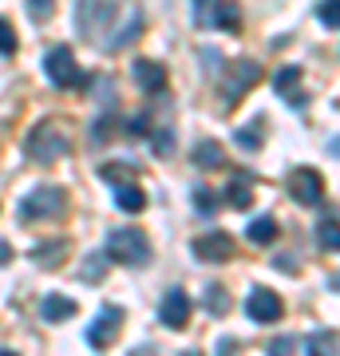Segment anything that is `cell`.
<instances>
[{
	"label": "cell",
	"instance_id": "cell-1",
	"mask_svg": "<svg viewBox=\"0 0 340 356\" xmlns=\"http://www.w3.org/2000/svg\"><path fill=\"white\" fill-rule=\"evenodd\" d=\"M103 254H107V261H119V266H147L151 261V245H147V238L139 229H111Z\"/></svg>",
	"mask_w": 340,
	"mask_h": 356
},
{
	"label": "cell",
	"instance_id": "cell-2",
	"mask_svg": "<svg viewBox=\"0 0 340 356\" xmlns=\"http://www.w3.org/2000/svg\"><path fill=\"white\" fill-rule=\"evenodd\" d=\"M67 214V194L60 191V186H36V191L28 194L24 202H20V218L24 222H60V218Z\"/></svg>",
	"mask_w": 340,
	"mask_h": 356
},
{
	"label": "cell",
	"instance_id": "cell-3",
	"mask_svg": "<svg viewBox=\"0 0 340 356\" xmlns=\"http://www.w3.org/2000/svg\"><path fill=\"white\" fill-rule=\"evenodd\" d=\"M44 76L56 83V88L72 91V88H88V76L76 67V56H72V48H63V44H56V48L44 51Z\"/></svg>",
	"mask_w": 340,
	"mask_h": 356
},
{
	"label": "cell",
	"instance_id": "cell-4",
	"mask_svg": "<svg viewBox=\"0 0 340 356\" xmlns=\"http://www.w3.org/2000/svg\"><path fill=\"white\" fill-rule=\"evenodd\" d=\"M67 135H63L56 123H40L32 135H28V159L32 163H44V166H51V163H60L63 154H67Z\"/></svg>",
	"mask_w": 340,
	"mask_h": 356
},
{
	"label": "cell",
	"instance_id": "cell-5",
	"mask_svg": "<svg viewBox=\"0 0 340 356\" xmlns=\"http://www.w3.org/2000/svg\"><path fill=\"white\" fill-rule=\"evenodd\" d=\"M194 24L198 28H222V32H238L241 13L234 0H194Z\"/></svg>",
	"mask_w": 340,
	"mask_h": 356
},
{
	"label": "cell",
	"instance_id": "cell-6",
	"mask_svg": "<svg viewBox=\"0 0 340 356\" xmlns=\"http://www.w3.org/2000/svg\"><path fill=\"white\" fill-rule=\"evenodd\" d=\"M289 191L301 206H321L325 202V178H321V170H313V166H301V170H293Z\"/></svg>",
	"mask_w": 340,
	"mask_h": 356
},
{
	"label": "cell",
	"instance_id": "cell-7",
	"mask_svg": "<svg viewBox=\"0 0 340 356\" xmlns=\"http://www.w3.org/2000/svg\"><path fill=\"white\" fill-rule=\"evenodd\" d=\"M245 313H250V321H257V325H277V321L285 317V305H281V297L273 289H253L250 301H245Z\"/></svg>",
	"mask_w": 340,
	"mask_h": 356
},
{
	"label": "cell",
	"instance_id": "cell-8",
	"mask_svg": "<svg viewBox=\"0 0 340 356\" xmlns=\"http://www.w3.org/2000/svg\"><path fill=\"white\" fill-rule=\"evenodd\" d=\"M194 257L222 266V261H229V257H234V238H229V234H222V229H214V234H202L198 242H194Z\"/></svg>",
	"mask_w": 340,
	"mask_h": 356
},
{
	"label": "cell",
	"instance_id": "cell-9",
	"mask_svg": "<svg viewBox=\"0 0 340 356\" xmlns=\"http://www.w3.org/2000/svg\"><path fill=\"white\" fill-rule=\"evenodd\" d=\"M119 325H123V309H103L99 321L95 325H88V344L91 348H107V344L119 337Z\"/></svg>",
	"mask_w": 340,
	"mask_h": 356
},
{
	"label": "cell",
	"instance_id": "cell-10",
	"mask_svg": "<svg viewBox=\"0 0 340 356\" xmlns=\"http://www.w3.org/2000/svg\"><path fill=\"white\" fill-rule=\"evenodd\" d=\"M273 91H277L289 107H305V103H309V95H305V88H301V67H293V64H285L277 76H273Z\"/></svg>",
	"mask_w": 340,
	"mask_h": 356
},
{
	"label": "cell",
	"instance_id": "cell-11",
	"mask_svg": "<svg viewBox=\"0 0 340 356\" xmlns=\"http://www.w3.org/2000/svg\"><path fill=\"white\" fill-rule=\"evenodd\" d=\"M159 321L166 329H186L190 325V297L182 289H170L163 297V309H159Z\"/></svg>",
	"mask_w": 340,
	"mask_h": 356
},
{
	"label": "cell",
	"instance_id": "cell-12",
	"mask_svg": "<svg viewBox=\"0 0 340 356\" xmlns=\"http://www.w3.org/2000/svg\"><path fill=\"white\" fill-rule=\"evenodd\" d=\"M131 76H135V83H139L147 95H159V91L166 88V67L159 64V60H135V64H131Z\"/></svg>",
	"mask_w": 340,
	"mask_h": 356
},
{
	"label": "cell",
	"instance_id": "cell-13",
	"mask_svg": "<svg viewBox=\"0 0 340 356\" xmlns=\"http://www.w3.org/2000/svg\"><path fill=\"white\" fill-rule=\"evenodd\" d=\"M234 72H238V76H234V83L226 88V103H238L241 95H245L257 79H261V64H253V60H238V64H234Z\"/></svg>",
	"mask_w": 340,
	"mask_h": 356
},
{
	"label": "cell",
	"instance_id": "cell-14",
	"mask_svg": "<svg viewBox=\"0 0 340 356\" xmlns=\"http://www.w3.org/2000/svg\"><path fill=\"white\" fill-rule=\"evenodd\" d=\"M76 301L72 297H63V293H48L44 301H40V317L48 321V325H63V321L76 317Z\"/></svg>",
	"mask_w": 340,
	"mask_h": 356
},
{
	"label": "cell",
	"instance_id": "cell-15",
	"mask_svg": "<svg viewBox=\"0 0 340 356\" xmlns=\"http://www.w3.org/2000/svg\"><path fill=\"white\" fill-rule=\"evenodd\" d=\"M99 178H103V182H111L115 191H119V186H135L139 166H131V163H103L99 166Z\"/></svg>",
	"mask_w": 340,
	"mask_h": 356
},
{
	"label": "cell",
	"instance_id": "cell-16",
	"mask_svg": "<svg viewBox=\"0 0 340 356\" xmlns=\"http://www.w3.org/2000/svg\"><path fill=\"white\" fill-rule=\"evenodd\" d=\"M226 202L234 206V210H250L253 206V186L245 175H234V182L226 186Z\"/></svg>",
	"mask_w": 340,
	"mask_h": 356
},
{
	"label": "cell",
	"instance_id": "cell-17",
	"mask_svg": "<svg viewBox=\"0 0 340 356\" xmlns=\"http://www.w3.org/2000/svg\"><path fill=\"white\" fill-rule=\"evenodd\" d=\"M115 206H119L123 214H139L143 206H147V194L139 191V182H135V186H119V191H115Z\"/></svg>",
	"mask_w": 340,
	"mask_h": 356
},
{
	"label": "cell",
	"instance_id": "cell-18",
	"mask_svg": "<svg viewBox=\"0 0 340 356\" xmlns=\"http://www.w3.org/2000/svg\"><path fill=\"white\" fill-rule=\"evenodd\" d=\"M265 139V119H253L250 127H238L234 131V143H238L241 151H257Z\"/></svg>",
	"mask_w": 340,
	"mask_h": 356
},
{
	"label": "cell",
	"instance_id": "cell-19",
	"mask_svg": "<svg viewBox=\"0 0 340 356\" xmlns=\"http://www.w3.org/2000/svg\"><path fill=\"white\" fill-rule=\"evenodd\" d=\"M222 163H226V154H222L218 143H198V151H194V166H202V170H218Z\"/></svg>",
	"mask_w": 340,
	"mask_h": 356
},
{
	"label": "cell",
	"instance_id": "cell-20",
	"mask_svg": "<svg viewBox=\"0 0 340 356\" xmlns=\"http://www.w3.org/2000/svg\"><path fill=\"white\" fill-rule=\"evenodd\" d=\"M245 238L257 242V245H269L273 238H277V222H273V218H253L250 229H245Z\"/></svg>",
	"mask_w": 340,
	"mask_h": 356
},
{
	"label": "cell",
	"instance_id": "cell-21",
	"mask_svg": "<svg viewBox=\"0 0 340 356\" xmlns=\"http://www.w3.org/2000/svg\"><path fill=\"white\" fill-rule=\"evenodd\" d=\"M63 254H67V242L60 238V242H51V245H40V250H36L32 257H36V266H44V269H56V266L63 261Z\"/></svg>",
	"mask_w": 340,
	"mask_h": 356
},
{
	"label": "cell",
	"instance_id": "cell-22",
	"mask_svg": "<svg viewBox=\"0 0 340 356\" xmlns=\"http://www.w3.org/2000/svg\"><path fill=\"white\" fill-rule=\"evenodd\" d=\"M316 242H321V250H332V254H340V222L325 218V222L316 226Z\"/></svg>",
	"mask_w": 340,
	"mask_h": 356
},
{
	"label": "cell",
	"instance_id": "cell-23",
	"mask_svg": "<svg viewBox=\"0 0 340 356\" xmlns=\"http://www.w3.org/2000/svg\"><path fill=\"white\" fill-rule=\"evenodd\" d=\"M305 353L309 356H332L337 353V344H332L328 332H313V337H305Z\"/></svg>",
	"mask_w": 340,
	"mask_h": 356
},
{
	"label": "cell",
	"instance_id": "cell-24",
	"mask_svg": "<svg viewBox=\"0 0 340 356\" xmlns=\"http://www.w3.org/2000/svg\"><path fill=\"white\" fill-rule=\"evenodd\" d=\"M206 309H210L214 317H222V313L229 309V297H226V289H222V285H210V289H206Z\"/></svg>",
	"mask_w": 340,
	"mask_h": 356
},
{
	"label": "cell",
	"instance_id": "cell-25",
	"mask_svg": "<svg viewBox=\"0 0 340 356\" xmlns=\"http://www.w3.org/2000/svg\"><path fill=\"white\" fill-rule=\"evenodd\" d=\"M316 16H321V24L325 28H340V0H321Z\"/></svg>",
	"mask_w": 340,
	"mask_h": 356
},
{
	"label": "cell",
	"instance_id": "cell-26",
	"mask_svg": "<svg viewBox=\"0 0 340 356\" xmlns=\"http://www.w3.org/2000/svg\"><path fill=\"white\" fill-rule=\"evenodd\" d=\"M151 143H154V154H159V159L175 154V131H154Z\"/></svg>",
	"mask_w": 340,
	"mask_h": 356
},
{
	"label": "cell",
	"instance_id": "cell-27",
	"mask_svg": "<svg viewBox=\"0 0 340 356\" xmlns=\"http://www.w3.org/2000/svg\"><path fill=\"white\" fill-rule=\"evenodd\" d=\"M194 206H198V214H218V198H214V191L198 186V191H194Z\"/></svg>",
	"mask_w": 340,
	"mask_h": 356
},
{
	"label": "cell",
	"instance_id": "cell-28",
	"mask_svg": "<svg viewBox=\"0 0 340 356\" xmlns=\"http://www.w3.org/2000/svg\"><path fill=\"white\" fill-rule=\"evenodd\" d=\"M103 266H107V254L88 257V261H83V281H88V285H95V281L103 277Z\"/></svg>",
	"mask_w": 340,
	"mask_h": 356
},
{
	"label": "cell",
	"instance_id": "cell-29",
	"mask_svg": "<svg viewBox=\"0 0 340 356\" xmlns=\"http://www.w3.org/2000/svg\"><path fill=\"white\" fill-rule=\"evenodd\" d=\"M56 13V0H28V16L32 20H48Z\"/></svg>",
	"mask_w": 340,
	"mask_h": 356
},
{
	"label": "cell",
	"instance_id": "cell-30",
	"mask_svg": "<svg viewBox=\"0 0 340 356\" xmlns=\"http://www.w3.org/2000/svg\"><path fill=\"white\" fill-rule=\"evenodd\" d=\"M16 51V32L8 20H0V56H13Z\"/></svg>",
	"mask_w": 340,
	"mask_h": 356
},
{
	"label": "cell",
	"instance_id": "cell-31",
	"mask_svg": "<svg viewBox=\"0 0 340 356\" xmlns=\"http://www.w3.org/2000/svg\"><path fill=\"white\" fill-rule=\"evenodd\" d=\"M297 353V337H277L269 344V356H293Z\"/></svg>",
	"mask_w": 340,
	"mask_h": 356
},
{
	"label": "cell",
	"instance_id": "cell-32",
	"mask_svg": "<svg viewBox=\"0 0 340 356\" xmlns=\"http://www.w3.org/2000/svg\"><path fill=\"white\" fill-rule=\"evenodd\" d=\"M123 127H127V135H151V119L147 115H131Z\"/></svg>",
	"mask_w": 340,
	"mask_h": 356
},
{
	"label": "cell",
	"instance_id": "cell-33",
	"mask_svg": "<svg viewBox=\"0 0 340 356\" xmlns=\"http://www.w3.org/2000/svg\"><path fill=\"white\" fill-rule=\"evenodd\" d=\"M218 356H234V344H229V341H222V348H218Z\"/></svg>",
	"mask_w": 340,
	"mask_h": 356
},
{
	"label": "cell",
	"instance_id": "cell-34",
	"mask_svg": "<svg viewBox=\"0 0 340 356\" xmlns=\"http://www.w3.org/2000/svg\"><path fill=\"white\" fill-rule=\"evenodd\" d=\"M332 154H337V159H340V139H332Z\"/></svg>",
	"mask_w": 340,
	"mask_h": 356
},
{
	"label": "cell",
	"instance_id": "cell-35",
	"mask_svg": "<svg viewBox=\"0 0 340 356\" xmlns=\"http://www.w3.org/2000/svg\"><path fill=\"white\" fill-rule=\"evenodd\" d=\"M332 289H340V273H337V277H332Z\"/></svg>",
	"mask_w": 340,
	"mask_h": 356
},
{
	"label": "cell",
	"instance_id": "cell-36",
	"mask_svg": "<svg viewBox=\"0 0 340 356\" xmlns=\"http://www.w3.org/2000/svg\"><path fill=\"white\" fill-rule=\"evenodd\" d=\"M0 356H16V353H8V348H0Z\"/></svg>",
	"mask_w": 340,
	"mask_h": 356
},
{
	"label": "cell",
	"instance_id": "cell-37",
	"mask_svg": "<svg viewBox=\"0 0 340 356\" xmlns=\"http://www.w3.org/2000/svg\"><path fill=\"white\" fill-rule=\"evenodd\" d=\"M182 356H202V353H182Z\"/></svg>",
	"mask_w": 340,
	"mask_h": 356
}]
</instances>
